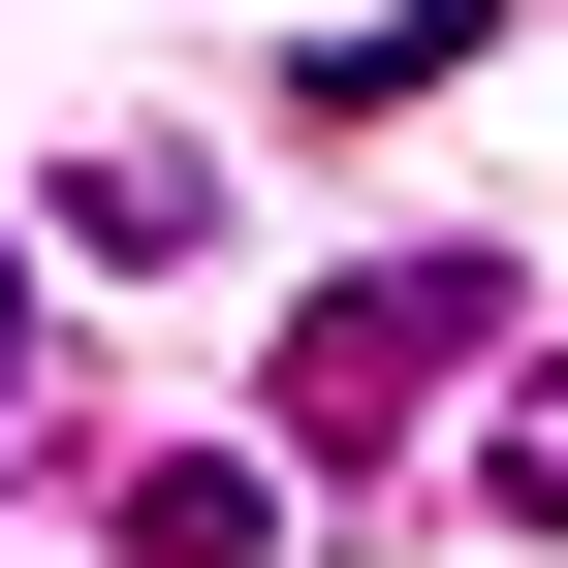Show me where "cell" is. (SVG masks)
<instances>
[{"mask_svg": "<svg viewBox=\"0 0 568 568\" xmlns=\"http://www.w3.org/2000/svg\"><path fill=\"white\" fill-rule=\"evenodd\" d=\"M474 347H506V253H347V284H316V316H284V347H253V379H284V474H379V443H410V410H443V379H474Z\"/></svg>", "mask_w": 568, "mask_h": 568, "instance_id": "6da1fadb", "label": "cell"}, {"mask_svg": "<svg viewBox=\"0 0 568 568\" xmlns=\"http://www.w3.org/2000/svg\"><path fill=\"white\" fill-rule=\"evenodd\" d=\"M506 63V0H347L316 63H284V126H410V95H474Z\"/></svg>", "mask_w": 568, "mask_h": 568, "instance_id": "7a4b0ae2", "label": "cell"}, {"mask_svg": "<svg viewBox=\"0 0 568 568\" xmlns=\"http://www.w3.org/2000/svg\"><path fill=\"white\" fill-rule=\"evenodd\" d=\"M63 253H95V284H159V253H222V159H190V126H126V159H63Z\"/></svg>", "mask_w": 568, "mask_h": 568, "instance_id": "3957f363", "label": "cell"}, {"mask_svg": "<svg viewBox=\"0 0 568 568\" xmlns=\"http://www.w3.org/2000/svg\"><path fill=\"white\" fill-rule=\"evenodd\" d=\"M126 568H284V443H159L126 474Z\"/></svg>", "mask_w": 568, "mask_h": 568, "instance_id": "277c9868", "label": "cell"}, {"mask_svg": "<svg viewBox=\"0 0 568 568\" xmlns=\"http://www.w3.org/2000/svg\"><path fill=\"white\" fill-rule=\"evenodd\" d=\"M474 506H506V537H568V347H537L506 410H474Z\"/></svg>", "mask_w": 568, "mask_h": 568, "instance_id": "5b68a950", "label": "cell"}, {"mask_svg": "<svg viewBox=\"0 0 568 568\" xmlns=\"http://www.w3.org/2000/svg\"><path fill=\"white\" fill-rule=\"evenodd\" d=\"M63 379V284H32V222H0V410H32Z\"/></svg>", "mask_w": 568, "mask_h": 568, "instance_id": "8992f818", "label": "cell"}]
</instances>
